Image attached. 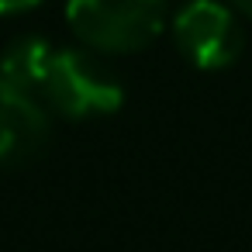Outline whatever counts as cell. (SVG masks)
<instances>
[{
    "mask_svg": "<svg viewBox=\"0 0 252 252\" xmlns=\"http://www.w3.org/2000/svg\"><path fill=\"white\" fill-rule=\"evenodd\" d=\"M169 35L180 56L204 73L228 69L245 49L242 21L221 0H183L169 21Z\"/></svg>",
    "mask_w": 252,
    "mask_h": 252,
    "instance_id": "cell-3",
    "label": "cell"
},
{
    "mask_svg": "<svg viewBox=\"0 0 252 252\" xmlns=\"http://www.w3.org/2000/svg\"><path fill=\"white\" fill-rule=\"evenodd\" d=\"M224 4H228L235 14H242V18H249V21H252V0H224Z\"/></svg>",
    "mask_w": 252,
    "mask_h": 252,
    "instance_id": "cell-7",
    "label": "cell"
},
{
    "mask_svg": "<svg viewBox=\"0 0 252 252\" xmlns=\"http://www.w3.org/2000/svg\"><path fill=\"white\" fill-rule=\"evenodd\" d=\"M52 52H56V45L49 38H42V35H21V38H14L4 49V56H0V83L38 97V87L45 80Z\"/></svg>",
    "mask_w": 252,
    "mask_h": 252,
    "instance_id": "cell-5",
    "label": "cell"
},
{
    "mask_svg": "<svg viewBox=\"0 0 252 252\" xmlns=\"http://www.w3.org/2000/svg\"><path fill=\"white\" fill-rule=\"evenodd\" d=\"M66 25L97 56H131L166 32V0H69Z\"/></svg>",
    "mask_w": 252,
    "mask_h": 252,
    "instance_id": "cell-2",
    "label": "cell"
},
{
    "mask_svg": "<svg viewBox=\"0 0 252 252\" xmlns=\"http://www.w3.org/2000/svg\"><path fill=\"white\" fill-rule=\"evenodd\" d=\"M38 100L66 121H87L118 114L125 104V87L97 52L56 45Z\"/></svg>",
    "mask_w": 252,
    "mask_h": 252,
    "instance_id": "cell-1",
    "label": "cell"
},
{
    "mask_svg": "<svg viewBox=\"0 0 252 252\" xmlns=\"http://www.w3.org/2000/svg\"><path fill=\"white\" fill-rule=\"evenodd\" d=\"M52 135V111L7 83H0V169L32 162Z\"/></svg>",
    "mask_w": 252,
    "mask_h": 252,
    "instance_id": "cell-4",
    "label": "cell"
},
{
    "mask_svg": "<svg viewBox=\"0 0 252 252\" xmlns=\"http://www.w3.org/2000/svg\"><path fill=\"white\" fill-rule=\"evenodd\" d=\"M42 0H0V18H11V14H25L32 7H38Z\"/></svg>",
    "mask_w": 252,
    "mask_h": 252,
    "instance_id": "cell-6",
    "label": "cell"
}]
</instances>
